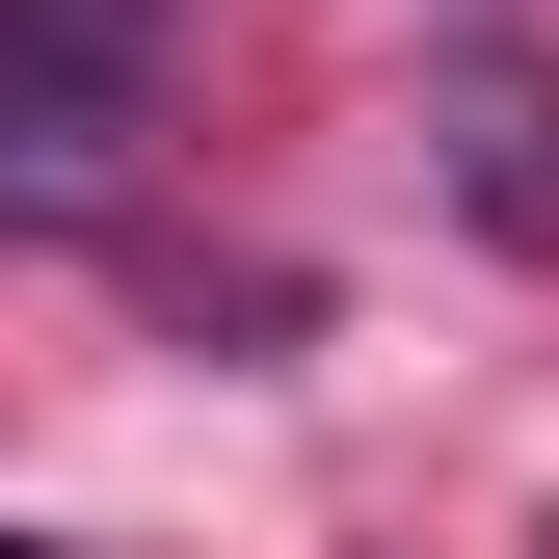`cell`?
<instances>
[{
    "label": "cell",
    "mask_w": 559,
    "mask_h": 559,
    "mask_svg": "<svg viewBox=\"0 0 559 559\" xmlns=\"http://www.w3.org/2000/svg\"><path fill=\"white\" fill-rule=\"evenodd\" d=\"M427 160H453L479 240L559 266V53H533V27H453V53H427Z\"/></svg>",
    "instance_id": "1"
},
{
    "label": "cell",
    "mask_w": 559,
    "mask_h": 559,
    "mask_svg": "<svg viewBox=\"0 0 559 559\" xmlns=\"http://www.w3.org/2000/svg\"><path fill=\"white\" fill-rule=\"evenodd\" d=\"M133 81H160V0H0V160L27 187H81L133 133Z\"/></svg>",
    "instance_id": "2"
}]
</instances>
